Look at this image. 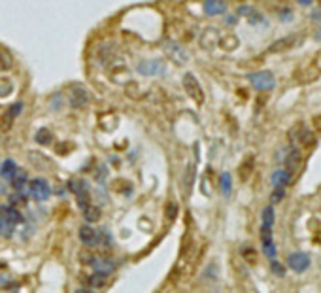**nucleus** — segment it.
Segmentation results:
<instances>
[{
  "label": "nucleus",
  "instance_id": "obj_19",
  "mask_svg": "<svg viewBox=\"0 0 321 293\" xmlns=\"http://www.w3.org/2000/svg\"><path fill=\"white\" fill-rule=\"evenodd\" d=\"M238 13H240V15H246L247 21L251 25H259L265 21V17H263L255 8H251V6H247V4H242V6L238 8Z\"/></svg>",
  "mask_w": 321,
  "mask_h": 293
},
{
  "label": "nucleus",
  "instance_id": "obj_29",
  "mask_svg": "<svg viewBox=\"0 0 321 293\" xmlns=\"http://www.w3.org/2000/svg\"><path fill=\"white\" fill-rule=\"evenodd\" d=\"M285 197V187H274V191H272V203L276 205V203H282Z\"/></svg>",
  "mask_w": 321,
  "mask_h": 293
},
{
  "label": "nucleus",
  "instance_id": "obj_8",
  "mask_svg": "<svg viewBox=\"0 0 321 293\" xmlns=\"http://www.w3.org/2000/svg\"><path fill=\"white\" fill-rule=\"evenodd\" d=\"M300 40H302L300 34H287V36H282L280 40L272 42L270 46H268V53H285V51H291L296 44H300Z\"/></svg>",
  "mask_w": 321,
  "mask_h": 293
},
{
  "label": "nucleus",
  "instance_id": "obj_20",
  "mask_svg": "<svg viewBox=\"0 0 321 293\" xmlns=\"http://www.w3.org/2000/svg\"><path fill=\"white\" fill-rule=\"evenodd\" d=\"M17 171H19V167L15 165V161H12V159L2 161V165H0V176H2V180H10L12 182V178L15 176Z\"/></svg>",
  "mask_w": 321,
  "mask_h": 293
},
{
  "label": "nucleus",
  "instance_id": "obj_22",
  "mask_svg": "<svg viewBox=\"0 0 321 293\" xmlns=\"http://www.w3.org/2000/svg\"><path fill=\"white\" fill-rule=\"evenodd\" d=\"M219 187H221L223 197L231 195V191H233V178H231L229 172H223L221 176H219Z\"/></svg>",
  "mask_w": 321,
  "mask_h": 293
},
{
  "label": "nucleus",
  "instance_id": "obj_28",
  "mask_svg": "<svg viewBox=\"0 0 321 293\" xmlns=\"http://www.w3.org/2000/svg\"><path fill=\"white\" fill-rule=\"evenodd\" d=\"M270 270L274 272V276H278V278H284L285 276V267L276 259V261H270Z\"/></svg>",
  "mask_w": 321,
  "mask_h": 293
},
{
  "label": "nucleus",
  "instance_id": "obj_6",
  "mask_svg": "<svg viewBox=\"0 0 321 293\" xmlns=\"http://www.w3.org/2000/svg\"><path fill=\"white\" fill-rule=\"evenodd\" d=\"M28 195L34 197L36 201H48L51 195V187L50 182L44 180V178H34V180H28Z\"/></svg>",
  "mask_w": 321,
  "mask_h": 293
},
{
  "label": "nucleus",
  "instance_id": "obj_17",
  "mask_svg": "<svg viewBox=\"0 0 321 293\" xmlns=\"http://www.w3.org/2000/svg\"><path fill=\"white\" fill-rule=\"evenodd\" d=\"M202 8H204L206 15L215 17V15H221V13L227 12V2L225 0H204Z\"/></svg>",
  "mask_w": 321,
  "mask_h": 293
},
{
  "label": "nucleus",
  "instance_id": "obj_24",
  "mask_svg": "<svg viewBox=\"0 0 321 293\" xmlns=\"http://www.w3.org/2000/svg\"><path fill=\"white\" fill-rule=\"evenodd\" d=\"M81 212H83V218H85V220L89 221V223H95V221H99V220H100L99 208L93 206V205H89L87 208H83Z\"/></svg>",
  "mask_w": 321,
  "mask_h": 293
},
{
  "label": "nucleus",
  "instance_id": "obj_10",
  "mask_svg": "<svg viewBox=\"0 0 321 293\" xmlns=\"http://www.w3.org/2000/svg\"><path fill=\"white\" fill-rule=\"evenodd\" d=\"M287 265L293 272H304L310 267V257L304 252H295L287 257Z\"/></svg>",
  "mask_w": 321,
  "mask_h": 293
},
{
  "label": "nucleus",
  "instance_id": "obj_18",
  "mask_svg": "<svg viewBox=\"0 0 321 293\" xmlns=\"http://www.w3.org/2000/svg\"><path fill=\"white\" fill-rule=\"evenodd\" d=\"M284 161H285V167H287V171H296V167L300 165V161H302V155H300V149L296 146H293V147H289L287 151H285V157H284Z\"/></svg>",
  "mask_w": 321,
  "mask_h": 293
},
{
  "label": "nucleus",
  "instance_id": "obj_14",
  "mask_svg": "<svg viewBox=\"0 0 321 293\" xmlns=\"http://www.w3.org/2000/svg\"><path fill=\"white\" fill-rule=\"evenodd\" d=\"M12 185L13 189L17 191V195H21L25 199L28 195V176H27V172L21 171V169L15 172V176L12 178Z\"/></svg>",
  "mask_w": 321,
  "mask_h": 293
},
{
  "label": "nucleus",
  "instance_id": "obj_15",
  "mask_svg": "<svg viewBox=\"0 0 321 293\" xmlns=\"http://www.w3.org/2000/svg\"><path fill=\"white\" fill-rule=\"evenodd\" d=\"M291 180H293V172L287 169H276L270 176L272 187H287Z\"/></svg>",
  "mask_w": 321,
  "mask_h": 293
},
{
  "label": "nucleus",
  "instance_id": "obj_2",
  "mask_svg": "<svg viewBox=\"0 0 321 293\" xmlns=\"http://www.w3.org/2000/svg\"><path fill=\"white\" fill-rule=\"evenodd\" d=\"M247 82L255 91H272L276 87V78L270 70H259L247 76Z\"/></svg>",
  "mask_w": 321,
  "mask_h": 293
},
{
  "label": "nucleus",
  "instance_id": "obj_25",
  "mask_svg": "<svg viewBox=\"0 0 321 293\" xmlns=\"http://www.w3.org/2000/svg\"><path fill=\"white\" fill-rule=\"evenodd\" d=\"M51 140H53V135H51L48 129H40V131L36 133V142H38V144L46 146V144H51Z\"/></svg>",
  "mask_w": 321,
  "mask_h": 293
},
{
  "label": "nucleus",
  "instance_id": "obj_33",
  "mask_svg": "<svg viewBox=\"0 0 321 293\" xmlns=\"http://www.w3.org/2000/svg\"><path fill=\"white\" fill-rule=\"evenodd\" d=\"M298 4H302V6H308V4H312V0H296Z\"/></svg>",
  "mask_w": 321,
  "mask_h": 293
},
{
  "label": "nucleus",
  "instance_id": "obj_26",
  "mask_svg": "<svg viewBox=\"0 0 321 293\" xmlns=\"http://www.w3.org/2000/svg\"><path fill=\"white\" fill-rule=\"evenodd\" d=\"M12 57H10V53L8 51H4V49H0V68H4V70H8V68H12Z\"/></svg>",
  "mask_w": 321,
  "mask_h": 293
},
{
  "label": "nucleus",
  "instance_id": "obj_31",
  "mask_svg": "<svg viewBox=\"0 0 321 293\" xmlns=\"http://www.w3.org/2000/svg\"><path fill=\"white\" fill-rule=\"evenodd\" d=\"M76 293H93V290H91V288H87V286H83V288H78Z\"/></svg>",
  "mask_w": 321,
  "mask_h": 293
},
{
  "label": "nucleus",
  "instance_id": "obj_32",
  "mask_svg": "<svg viewBox=\"0 0 321 293\" xmlns=\"http://www.w3.org/2000/svg\"><path fill=\"white\" fill-rule=\"evenodd\" d=\"M236 23V15H231V17H227V25H235Z\"/></svg>",
  "mask_w": 321,
  "mask_h": 293
},
{
  "label": "nucleus",
  "instance_id": "obj_16",
  "mask_svg": "<svg viewBox=\"0 0 321 293\" xmlns=\"http://www.w3.org/2000/svg\"><path fill=\"white\" fill-rule=\"evenodd\" d=\"M80 240L85 246H97L100 242L99 231L91 225H83V227H80Z\"/></svg>",
  "mask_w": 321,
  "mask_h": 293
},
{
  "label": "nucleus",
  "instance_id": "obj_12",
  "mask_svg": "<svg viewBox=\"0 0 321 293\" xmlns=\"http://www.w3.org/2000/svg\"><path fill=\"white\" fill-rule=\"evenodd\" d=\"M321 70L316 64H310V66H302L300 70H295V80L298 84H310L314 80L320 78Z\"/></svg>",
  "mask_w": 321,
  "mask_h": 293
},
{
  "label": "nucleus",
  "instance_id": "obj_1",
  "mask_svg": "<svg viewBox=\"0 0 321 293\" xmlns=\"http://www.w3.org/2000/svg\"><path fill=\"white\" fill-rule=\"evenodd\" d=\"M274 221H276L274 208L267 206L261 214V246H263V254L268 257V261L278 259V250L274 244Z\"/></svg>",
  "mask_w": 321,
  "mask_h": 293
},
{
  "label": "nucleus",
  "instance_id": "obj_5",
  "mask_svg": "<svg viewBox=\"0 0 321 293\" xmlns=\"http://www.w3.org/2000/svg\"><path fill=\"white\" fill-rule=\"evenodd\" d=\"M184 89H186V93L193 98L197 104H202V102H204V91H202V87L198 84L195 74H191V72L184 74Z\"/></svg>",
  "mask_w": 321,
  "mask_h": 293
},
{
  "label": "nucleus",
  "instance_id": "obj_11",
  "mask_svg": "<svg viewBox=\"0 0 321 293\" xmlns=\"http://www.w3.org/2000/svg\"><path fill=\"white\" fill-rule=\"evenodd\" d=\"M21 110H23V102H15V104H12V106L6 110V114L2 116V119H0V129H2V131H8L13 125V121L19 117Z\"/></svg>",
  "mask_w": 321,
  "mask_h": 293
},
{
  "label": "nucleus",
  "instance_id": "obj_27",
  "mask_svg": "<svg viewBox=\"0 0 321 293\" xmlns=\"http://www.w3.org/2000/svg\"><path fill=\"white\" fill-rule=\"evenodd\" d=\"M251 171H253V157H247L246 163H242V169H240L242 180H247V176H249V172Z\"/></svg>",
  "mask_w": 321,
  "mask_h": 293
},
{
  "label": "nucleus",
  "instance_id": "obj_21",
  "mask_svg": "<svg viewBox=\"0 0 321 293\" xmlns=\"http://www.w3.org/2000/svg\"><path fill=\"white\" fill-rule=\"evenodd\" d=\"M70 191L76 195V199H83V197H89V187H87L85 180H72L68 183Z\"/></svg>",
  "mask_w": 321,
  "mask_h": 293
},
{
  "label": "nucleus",
  "instance_id": "obj_4",
  "mask_svg": "<svg viewBox=\"0 0 321 293\" xmlns=\"http://www.w3.org/2000/svg\"><path fill=\"white\" fill-rule=\"evenodd\" d=\"M136 70L142 76H148V78H151V76H162L166 72V64L160 59H144V61H140L136 64Z\"/></svg>",
  "mask_w": 321,
  "mask_h": 293
},
{
  "label": "nucleus",
  "instance_id": "obj_7",
  "mask_svg": "<svg viewBox=\"0 0 321 293\" xmlns=\"http://www.w3.org/2000/svg\"><path fill=\"white\" fill-rule=\"evenodd\" d=\"M164 53H166V57H168L174 64H178V66H184V64L189 61L186 49L182 48L178 42H172V40L164 42Z\"/></svg>",
  "mask_w": 321,
  "mask_h": 293
},
{
  "label": "nucleus",
  "instance_id": "obj_3",
  "mask_svg": "<svg viewBox=\"0 0 321 293\" xmlns=\"http://www.w3.org/2000/svg\"><path fill=\"white\" fill-rule=\"evenodd\" d=\"M87 265L93 269V272L97 274H102V276H110L111 272H115L117 265L115 261L110 259V257H104V256H93L91 259H83Z\"/></svg>",
  "mask_w": 321,
  "mask_h": 293
},
{
  "label": "nucleus",
  "instance_id": "obj_9",
  "mask_svg": "<svg viewBox=\"0 0 321 293\" xmlns=\"http://www.w3.org/2000/svg\"><path fill=\"white\" fill-rule=\"evenodd\" d=\"M68 102L74 110H80L89 104V91L83 86H74L70 89V95H68Z\"/></svg>",
  "mask_w": 321,
  "mask_h": 293
},
{
  "label": "nucleus",
  "instance_id": "obj_13",
  "mask_svg": "<svg viewBox=\"0 0 321 293\" xmlns=\"http://www.w3.org/2000/svg\"><path fill=\"white\" fill-rule=\"evenodd\" d=\"M289 136H291L293 142H300V144H304V146H310V142H314V138H312V135H310L308 127H304V123L295 125V127L291 129Z\"/></svg>",
  "mask_w": 321,
  "mask_h": 293
},
{
  "label": "nucleus",
  "instance_id": "obj_30",
  "mask_svg": "<svg viewBox=\"0 0 321 293\" xmlns=\"http://www.w3.org/2000/svg\"><path fill=\"white\" fill-rule=\"evenodd\" d=\"M312 125H314L318 131H321V116H316V117L312 119Z\"/></svg>",
  "mask_w": 321,
  "mask_h": 293
},
{
  "label": "nucleus",
  "instance_id": "obj_23",
  "mask_svg": "<svg viewBox=\"0 0 321 293\" xmlns=\"http://www.w3.org/2000/svg\"><path fill=\"white\" fill-rule=\"evenodd\" d=\"M85 282H87V288H102V286L106 284V276L93 272V274H89V276H87Z\"/></svg>",
  "mask_w": 321,
  "mask_h": 293
}]
</instances>
